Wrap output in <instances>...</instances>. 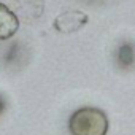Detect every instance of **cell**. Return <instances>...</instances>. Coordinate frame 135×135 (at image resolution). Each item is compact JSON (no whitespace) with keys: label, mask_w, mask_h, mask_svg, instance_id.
<instances>
[{"label":"cell","mask_w":135,"mask_h":135,"mask_svg":"<svg viewBox=\"0 0 135 135\" xmlns=\"http://www.w3.org/2000/svg\"><path fill=\"white\" fill-rule=\"evenodd\" d=\"M69 129L72 135H107L108 118L99 108L84 107L70 116Z\"/></svg>","instance_id":"obj_1"},{"label":"cell","mask_w":135,"mask_h":135,"mask_svg":"<svg viewBox=\"0 0 135 135\" xmlns=\"http://www.w3.org/2000/svg\"><path fill=\"white\" fill-rule=\"evenodd\" d=\"M88 22V15L80 10H72L59 15L54 21V29L59 33H73L78 32L84 24Z\"/></svg>","instance_id":"obj_2"},{"label":"cell","mask_w":135,"mask_h":135,"mask_svg":"<svg viewBox=\"0 0 135 135\" xmlns=\"http://www.w3.org/2000/svg\"><path fill=\"white\" fill-rule=\"evenodd\" d=\"M19 29L18 16L3 3H0V40L11 38Z\"/></svg>","instance_id":"obj_3"},{"label":"cell","mask_w":135,"mask_h":135,"mask_svg":"<svg viewBox=\"0 0 135 135\" xmlns=\"http://www.w3.org/2000/svg\"><path fill=\"white\" fill-rule=\"evenodd\" d=\"M116 56H118V62H119V65L122 67V69H130V65L135 62V49L129 43L121 45L118 48Z\"/></svg>","instance_id":"obj_4"},{"label":"cell","mask_w":135,"mask_h":135,"mask_svg":"<svg viewBox=\"0 0 135 135\" xmlns=\"http://www.w3.org/2000/svg\"><path fill=\"white\" fill-rule=\"evenodd\" d=\"M5 111V100H3V97L0 95V114H2Z\"/></svg>","instance_id":"obj_5"}]
</instances>
